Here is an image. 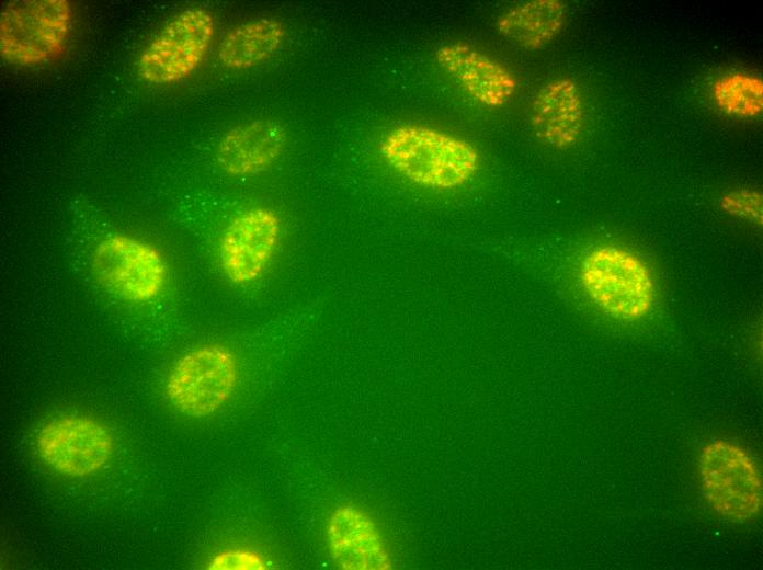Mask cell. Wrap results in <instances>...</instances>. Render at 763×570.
I'll return each mask as SVG.
<instances>
[{
  "label": "cell",
  "instance_id": "5",
  "mask_svg": "<svg viewBox=\"0 0 763 570\" xmlns=\"http://www.w3.org/2000/svg\"><path fill=\"white\" fill-rule=\"evenodd\" d=\"M239 378L238 360L218 343L184 353L166 379L169 402L181 413L204 418L218 411L232 396Z\"/></svg>",
  "mask_w": 763,
  "mask_h": 570
},
{
  "label": "cell",
  "instance_id": "13",
  "mask_svg": "<svg viewBox=\"0 0 763 570\" xmlns=\"http://www.w3.org/2000/svg\"><path fill=\"white\" fill-rule=\"evenodd\" d=\"M585 121L584 102L577 82L568 77L550 80L535 94L531 124L536 136L558 149L574 145Z\"/></svg>",
  "mask_w": 763,
  "mask_h": 570
},
{
  "label": "cell",
  "instance_id": "12",
  "mask_svg": "<svg viewBox=\"0 0 763 570\" xmlns=\"http://www.w3.org/2000/svg\"><path fill=\"white\" fill-rule=\"evenodd\" d=\"M287 133L280 123L262 118L239 124L219 139L215 159L226 174L248 176L272 166L283 153Z\"/></svg>",
  "mask_w": 763,
  "mask_h": 570
},
{
  "label": "cell",
  "instance_id": "1",
  "mask_svg": "<svg viewBox=\"0 0 763 570\" xmlns=\"http://www.w3.org/2000/svg\"><path fill=\"white\" fill-rule=\"evenodd\" d=\"M380 152L403 178L431 189L462 186L480 167L472 144L421 124H405L388 132Z\"/></svg>",
  "mask_w": 763,
  "mask_h": 570
},
{
  "label": "cell",
  "instance_id": "17",
  "mask_svg": "<svg viewBox=\"0 0 763 570\" xmlns=\"http://www.w3.org/2000/svg\"><path fill=\"white\" fill-rule=\"evenodd\" d=\"M762 194L754 189H736L721 195L724 212L756 226L762 225Z\"/></svg>",
  "mask_w": 763,
  "mask_h": 570
},
{
  "label": "cell",
  "instance_id": "10",
  "mask_svg": "<svg viewBox=\"0 0 763 570\" xmlns=\"http://www.w3.org/2000/svg\"><path fill=\"white\" fill-rule=\"evenodd\" d=\"M435 59L481 105L503 106L517 89V80L510 69L470 44H444L437 48Z\"/></svg>",
  "mask_w": 763,
  "mask_h": 570
},
{
  "label": "cell",
  "instance_id": "14",
  "mask_svg": "<svg viewBox=\"0 0 763 570\" xmlns=\"http://www.w3.org/2000/svg\"><path fill=\"white\" fill-rule=\"evenodd\" d=\"M567 10L559 0L525 1L505 10L497 19L498 33L512 44L528 50L551 43L562 31Z\"/></svg>",
  "mask_w": 763,
  "mask_h": 570
},
{
  "label": "cell",
  "instance_id": "7",
  "mask_svg": "<svg viewBox=\"0 0 763 570\" xmlns=\"http://www.w3.org/2000/svg\"><path fill=\"white\" fill-rule=\"evenodd\" d=\"M91 263L98 282L127 301L153 300L167 283V263L159 249L130 236L113 235L102 240Z\"/></svg>",
  "mask_w": 763,
  "mask_h": 570
},
{
  "label": "cell",
  "instance_id": "15",
  "mask_svg": "<svg viewBox=\"0 0 763 570\" xmlns=\"http://www.w3.org/2000/svg\"><path fill=\"white\" fill-rule=\"evenodd\" d=\"M286 37L284 24L275 18H258L229 30L218 46V60L231 70H246L270 59Z\"/></svg>",
  "mask_w": 763,
  "mask_h": 570
},
{
  "label": "cell",
  "instance_id": "8",
  "mask_svg": "<svg viewBox=\"0 0 763 570\" xmlns=\"http://www.w3.org/2000/svg\"><path fill=\"white\" fill-rule=\"evenodd\" d=\"M35 449L52 470L67 477L93 475L111 459L115 441L100 421L79 414L53 418L35 435Z\"/></svg>",
  "mask_w": 763,
  "mask_h": 570
},
{
  "label": "cell",
  "instance_id": "6",
  "mask_svg": "<svg viewBox=\"0 0 763 570\" xmlns=\"http://www.w3.org/2000/svg\"><path fill=\"white\" fill-rule=\"evenodd\" d=\"M215 30V19L206 9L190 8L178 13L139 55V77L155 84H170L187 78L206 57Z\"/></svg>",
  "mask_w": 763,
  "mask_h": 570
},
{
  "label": "cell",
  "instance_id": "18",
  "mask_svg": "<svg viewBox=\"0 0 763 570\" xmlns=\"http://www.w3.org/2000/svg\"><path fill=\"white\" fill-rule=\"evenodd\" d=\"M214 570H263L267 568L264 558L255 551L230 548L216 554L209 561Z\"/></svg>",
  "mask_w": 763,
  "mask_h": 570
},
{
  "label": "cell",
  "instance_id": "16",
  "mask_svg": "<svg viewBox=\"0 0 763 570\" xmlns=\"http://www.w3.org/2000/svg\"><path fill=\"white\" fill-rule=\"evenodd\" d=\"M713 98L717 107L729 116L756 117L763 111V81L750 73H727L715 81Z\"/></svg>",
  "mask_w": 763,
  "mask_h": 570
},
{
  "label": "cell",
  "instance_id": "3",
  "mask_svg": "<svg viewBox=\"0 0 763 570\" xmlns=\"http://www.w3.org/2000/svg\"><path fill=\"white\" fill-rule=\"evenodd\" d=\"M66 0H18L0 13V55L7 62L32 67L56 59L66 48L72 26Z\"/></svg>",
  "mask_w": 763,
  "mask_h": 570
},
{
  "label": "cell",
  "instance_id": "2",
  "mask_svg": "<svg viewBox=\"0 0 763 570\" xmlns=\"http://www.w3.org/2000/svg\"><path fill=\"white\" fill-rule=\"evenodd\" d=\"M578 278L593 304L618 320H641L657 301L651 266L624 247L605 244L588 251L580 261Z\"/></svg>",
  "mask_w": 763,
  "mask_h": 570
},
{
  "label": "cell",
  "instance_id": "4",
  "mask_svg": "<svg viewBox=\"0 0 763 570\" xmlns=\"http://www.w3.org/2000/svg\"><path fill=\"white\" fill-rule=\"evenodd\" d=\"M698 470L704 497L720 516L743 523L759 515L762 479L743 446L724 438L709 442L701 451Z\"/></svg>",
  "mask_w": 763,
  "mask_h": 570
},
{
  "label": "cell",
  "instance_id": "9",
  "mask_svg": "<svg viewBox=\"0 0 763 570\" xmlns=\"http://www.w3.org/2000/svg\"><path fill=\"white\" fill-rule=\"evenodd\" d=\"M282 237V220L270 207H250L225 228L218 247L221 270L234 284L260 278L271 263Z\"/></svg>",
  "mask_w": 763,
  "mask_h": 570
},
{
  "label": "cell",
  "instance_id": "11",
  "mask_svg": "<svg viewBox=\"0 0 763 570\" xmlns=\"http://www.w3.org/2000/svg\"><path fill=\"white\" fill-rule=\"evenodd\" d=\"M326 537L331 558L345 570H388L392 561L371 515L353 504L330 514Z\"/></svg>",
  "mask_w": 763,
  "mask_h": 570
}]
</instances>
